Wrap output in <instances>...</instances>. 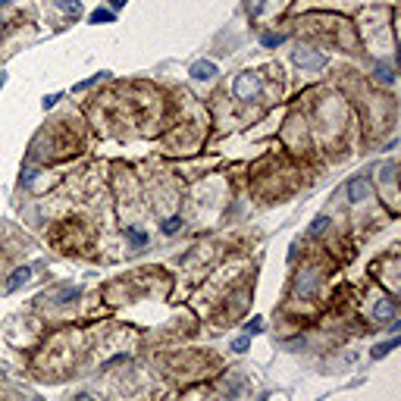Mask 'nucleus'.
<instances>
[{
	"mask_svg": "<svg viewBox=\"0 0 401 401\" xmlns=\"http://www.w3.org/2000/svg\"><path fill=\"white\" fill-rule=\"evenodd\" d=\"M232 91H235V98H238V100H251V98H257V91H260V82H257L254 72H242L238 78H235Z\"/></svg>",
	"mask_w": 401,
	"mask_h": 401,
	"instance_id": "1",
	"label": "nucleus"
},
{
	"mask_svg": "<svg viewBox=\"0 0 401 401\" xmlns=\"http://www.w3.org/2000/svg\"><path fill=\"white\" fill-rule=\"evenodd\" d=\"M294 63H298L301 69H323L326 56L316 54V50H308V47H301V50H294Z\"/></svg>",
	"mask_w": 401,
	"mask_h": 401,
	"instance_id": "2",
	"label": "nucleus"
},
{
	"mask_svg": "<svg viewBox=\"0 0 401 401\" xmlns=\"http://www.w3.org/2000/svg\"><path fill=\"white\" fill-rule=\"evenodd\" d=\"M367 194H370V179H367V176H358V179L348 182V198H351V204L367 200Z\"/></svg>",
	"mask_w": 401,
	"mask_h": 401,
	"instance_id": "3",
	"label": "nucleus"
},
{
	"mask_svg": "<svg viewBox=\"0 0 401 401\" xmlns=\"http://www.w3.org/2000/svg\"><path fill=\"white\" fill-rule=\"evenodd\" d=\"M314 288H316V273H314V270L298 273V279H294V292H298L301 298H308V294H314Z\"/></svg>",
	"mask_w": 401,
	"mask_h": 401,
	"instance_id": "4",
	"label": "nucleus"
},
{
	"mask_svg": "<svg viewBox=\"0 0 401 401\" xmlns=\"http://www.w3.org/2000/svg\"><path fill=\"white\" fill-rule=\"evenodd\" d=\"M192 76H194V78H214V76H216V63L200 60V63L192 66Z\"/></svg>",
	"mask_w": 401,
	"mask_h": 401,
	"instance_id": "5",
	"label": "nucleus"
},
{
	"mask_svg": "<svg viewBox=\"0 0 401 401\" xmlns=\"http://www.w3.org/2000/svg\"><path fill=\"white\" fill-rule=\"evenodd\" d=\"M28 279H32V266H19L16 273L10 276V282H6V288L13 292V288H19V286H22V282H28Z\"/></svg>",
	"mask_w": 401,
	"mask_h": 401,
	"instance_id": "6",
	"label": "nucleus"
},
{
	"mask_svg": "<svg viewBox=\"0 0 401 401\" xmlns=\"http://www.w3.org/2000/svg\"><path fill=\"white\" fill-rule=\"evenodd\" d=\"M76 294H78L76 286H66V288H56V292H54V301H56V304H66V301H72Z\"/></svg>",
	"mask_w": 401,
	"mask_h": 401,
	"instance_id": "7",
	"label": "nucleus"
},
{
	"mask_svg": "<svg viewBox=\"0 0 401 401\" xmlns=\"http://www.w3.org/2000/svg\"><path fill=\"white\" fill-rule=\"evenodd\" d=\"M91 19V26H100V22H113V10H104V6H98L94 13L88 16Z\"/></svg>",
	"mask_w": 401,
	"mask_h": 401,
	"instance_id": "8",
	"label": "nucleus"
},
{
	"mask_svg": "<svg viewBox=\"0 0 401 401\" xmlns=\"http://www.w3.org/2000/svg\"><path fill=\"white\" fill-rule=\"evenodd\" d=\"M282 41H286V34H279V32H264L260 34V44L264 47H279Z\"/></svg>",
	"mask_w": 401,
	"mask_h": 401,
	"instance_id": "9",
	"label": "nucleus"
},
{
	"mask_svg": "<svg viewBox=\"0 0 401 401\" xmlns=\"http://www.w3.org/2000/svg\"><path fill=\"white\" fill-rule=\"evenodd\" d=\"M56 6L63 10V13H78V6H82V0H54Z\"/></svg>",
	"mask_w": 401,
	"mask_h": 401,
	"instance_id": "10",
	"label": "nucleus"
},
{
	"mask_svg": "<svg viewBox=\"0 0 401 401\" xmlns=\"http://www.w3.org/2000/svg\"><path fill=\"white\" fill-rule=\"evenodd\" d=\"M179 229H182V220H179V216H170V220H163V232H166V235L179 232Z\"/></svg>",
	"mask_w": 401,
	"mask_h": 401,
	"instance_id": "11",
	"label": "nucleus"
},
{
	"mask_svg": "<svg viewBox=\"0 0 401 401\" xmlns=\"http://www.w3.org/2000/svg\"><path fill=\"white\" fill-rule=\"evenodd\" d=\"M395 314V301H382L380 308H376V316H380V320H386V316H392Z\"/></svg>",
	"mask_w": 401,
	"mask_h": 401,
	"instance_id": "12",
	"label": "nucleus"
},
{
	"mask_svg": "<svg viewBox=\"0 0 401 401\" xmlns=\"http://www.w3.org/2000/svg\"><path fill=\"white\" fill-rule=\"evenodd\" d=\"M395 345H398V338H392V342H386V345H376V348H373V358H386V354H388V351H392Z\"/></svg>",
	"mask_w": 401,
	"mask_h": 401,
	"instance_id": "13",
	"label": "nucleus"
},
{
	"mask_svg": "<svg viewBox=\"0 0 401 401\" xmlns=\"http://www.w3.org/2000/svg\"><path fill=\"white\" fill-rule=\"evenodd\" d=\"M244 329H248V336H257V332H264V320H260V316H254V320L248 323Z\"/></svg>",
	"mask_w": 401,
	"mask_h": 401,
	"instance_id": "14",
	"label": "nucleus"
},
{
	"mask_svg": "<svg viewBox=\"0 0 401 401\" xmlns=\"http://www.w3.org/2000/svg\"><path fill=\"white\" fill-rule=\"evenodd\" d=\"M326 226H329V220H326V216H316V220H314V226H310V235H320Z\"/></svg>",
	"mask_w": 401,
	"mask_h": 401,
	"instance_id": "15",
	"label": "nucleus"
},
{
	"mask_svg": "<svg viewBox=\"0 0 401 401\" xmlns=\"http://www.w3.org/2000/svg\"><path fill=\"white\" fill-rule=\"evenodd\" d=\"M248 345H251V336H242L232 342V351H248Z\"/></svg>",
	"mask_w": 401,
	"mask_h": 401,
	"instance_id": "16",
	"label": "nucleus"
},
{
	"mask_svg": "<svg viewBox=\"0 0 401 401\" xmlns=\"http://www.w3.org/2000/svg\"><path fill=\"white\" fill-rule=\"evenodd\" d=\"M376 76H380V82H386V85H388V82H392V69H388V66H380V69H376Z\"/></svg>",
	"mask_w": 401,
	"mask_h": 401,
	"instance_id": "17",
	"label": "nucleus"
},
{
	"mask_svg": "<svg viewBox=\"0 0 401 401\" xmlns=\"http://www.w3.org/2000/svg\"><path fill=\"white\" fill-rule=\"evenodd\" d=\"M260 6H264V0H248V13H251V16L260 13Z\"/></svg>",
	"mask_w": 401,
	"mask_h": 401,
	"instance_id": "18",
	"label": "nucleus"
},
{
	"mask_svg": "<svg viewBox=\"0 0 401 401\" xmlns=\"http://www.w3.org/2000/svg\"><path fill=\"white\" fill-rule=\"evenodd\" d=\"M128 238H132L135 244H141V242H144V232H138V229H128Z\"/></svg>",
	"mask_w": 401,
	"mask_h": 401,
	"instance_id": "19",
	"label": "nucleus"
},
{
	"mask_svg": "<svg viewBox=\"0 0 401 401\" xmlns=\"http://www.w3.org/2000/svg\"><path fill=\"white\" fill-rule=\"evenodd\" d=\"M60 98H63V94H50V98H44V110H50V107H54V104L60 100Z\"/></svg>",
	"mask_w": 401,
	"mask_h": 401,
	"instance_id": "20",
	"label": "nucleus"
},
{
	"mask_svg": "<svg viewBox=\"0 0 401 401\" xmlns=\"http://www.w3.org/2000/svg\"><path fill=\"white\" fill-rule=\"evenodd\" d=\"M110 4H113V6H126V0H110Z\"/></svg>",
	"mask_w": 401,
	"mask_h": 401,
	"instance_id": "21",
	"label": "nucleus"
},
{
	"mask_svg": "<svg viewBox=\"0 0 401 401\" xmlns=\"http://www.w3.org/2000/svg\"><path fill=\"white\" fill-rule=\"evenodd\" d=\"M78 401H94V398L91 395H78Z\"/></svg>",
	"mask_w": 401,
	"mask_h": 401,
	"instance_id": "22",
	"label": "nucleus"
},
{
	"mask_svg": "<svg viewBox=\"0 0 401 401\" xmlns=\"http://www.w3.org/2000/svg\"><path fill=\"white\" fill-rule=\"evenodd\" d=\"M4 82H6V72H0V88H4Z\"/></svg>",
	"mask_w": 401,
	"mask_h": 401,
	"instance_id": "23",
	"label": "nucleus"
},
{
	"mask_svg": "<svg viewBox=\"0 0 401 401\" xmlns=\"http://www.w3.org/2000/svg\"><path fill=\"white\" fill-rule=\"evenodd\" d=\"M34 401H41V398H34Z\"/></svg>",
	"mask_w": 401,
	"mask_h": 401,
	"instance_id": "24",
	"label": "nucleus"
}]
</instances>
